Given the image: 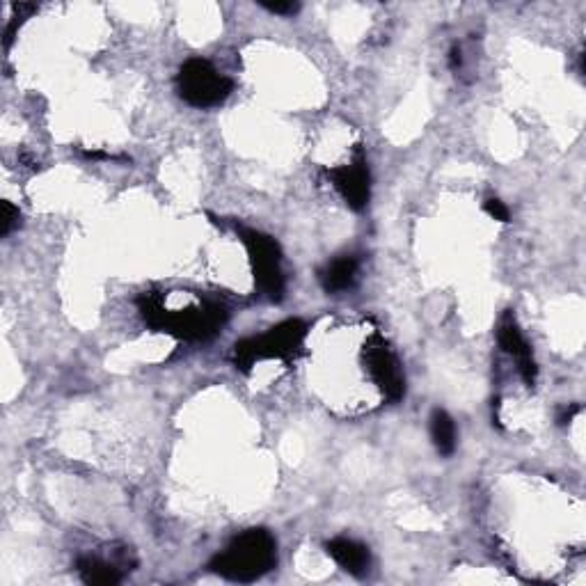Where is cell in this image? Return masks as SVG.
Segmentation results:
<instances>
[{"mask_svg":"<svg viewBox=\"0 0 586 586\" xmlns=\"http://www.w3.org/2000/svg\"><path fill=\"white\" fill-rule=\"evenodd\" d=\"M138 307L149 328L170 332V335L188 339V342H204V339L216 335L227 321L225 307L218 303H209V300H202L200 305L184 307V310L168 312L161 296H156V293H142L138 298Z\"/></svg>","mask_w":586,"mask_h":586,"instance_id":"obj_1","label":"cell"},{"mask_svg":"<svg viewBox=\"0 0 586 586\" xmlns=\"http://www.w3.org/2000/svg\"><path fill=\"white\" fill-rule=\"evenodd\" d=\"M277 566V543L266 529H248L211 559V573L229 582L250 584Z\"/></svg>","mask_w":586,"mask_h":586,"instance_id":"obj_2","label":"cell"},{"mask_svg":"<svg viewBox=\"0 0 586 586\" xmlns=\"http://www.w3.org/2000/svg\"><path fill=\"white\" fill-rule=\"evenodd\" d=\"M307 326L300 319H289L261 337L243 339L234 346V364L250 371L259 360H291L305 342Z\"/></svg>","mask_w":586,"mask_h":586,"instance_id":"obj_3","label":"cell"},{"mask_svg":"<svg viewBox=\"0 0 586 586\" xmlns=\"http://www.w3.org/2000/svg\"><path fill=\"white\" fill-rule=\"evenodd\" d=\"M179 97L195 108L220 106L232 94V78L220 74L209 60L193 58L179 69L177 76Z\"/></svg>","mask_w":586,"mask_h":586,"instance_id":"obj_4","label":"cell"},{"mask_svg":"<svg viewBox=\"0 0 586 586\" xmlns=\"http://www.w3.org/2000/svg\"><path fill=\"white\" fill-rule=\"evenodd\" d=\"M241 239L248 248L252 273H255V282L264 296H268L273 303H280L284 298V282L282 273V252L280 245L275 243L271 236L255 232V229H241Z\"/></svg>","mask_w":586,"mask_h":586,"instance_id":"obj_5","label":"cell"},{"mask_svg":"<svg viewBox=\"0 0 586 586\" xmlns=\"http://www.w3.org/2000/svg\"><path fill=\"white\" fill-rule=\"evenodd\" d=\"M364 364L383 397L392 403H399L406 394V378H403L401 364L397 355L390 351V346L380 335H371L364 346Z\"/></svg>","mask_w":586,"mask_h":586,"instance_id":"obj_6","label":"cell"},{"mask_svg":"<svg viewBox=\"0 0 586 586\" xmlns=\"http://www.w3.org/2000/svg\"><path fill=\"white\" fill-rule=\"evenodd\" d=\"M328 177L335 188L342 193L346 204L355 211H362L369 204L371 186H369V165L367 156H364L362 149H358L353 156V161L342 168L328 170Z\"/></svg>","mask_w":586,"mask_h":586,"instance_id":"obj_7","label":"cell"},{"mask_svg":"<svg viewBox=\"0 0 586 586\" xmlns=\"http://www.w3.org/2000/svg\"><path fill=\"white\" fill-rule=\"evenodd\" d=\"M497 339H500V346L504 348L506 353L511 355V358H516L518 362V371L522 380H525V385L532 387L536 383V376H538V367L534 362V355H532V346L527 344V339L522 337V332L516 323V316L511 312L504 314V319L500 323V330H497Z\"/></svg>","mask_w":586,"mask_h":586,"instance_id":"obj_8","label":"cell"},{"mask_svg":"<svg viewBox=\"0 0 586 586\" xmlns=\"http://www.w3.org/2000/svg\"><path fill=\"white\" fill-rule=\"evenodd\" d=\"M326 552L346 570L348 575L362 577L369 573V566H371L369 548L358 541H353V538H346V536L332 538V541L326 543Z\"/></svg>","mask_w":586,"mask_h":586,"instance_id":"obj_9","label":"cell"},{"mask_svg":"<svg viewBox=\"0 0 586 586\" xmlns=\"http://www.w3.org/2000/svg\"><path fill=\"white\" fill-rule=\"evenodd\" d=\"M355 275H358V259L342 257L332 261L326 271H321V284L328 293H342L353 287Z\"/></svg>","mask_w":586,"mask_h":586,"instance_id":"obj_10","label":"cell"},{"mask_svg":"<svg viewBox=\"0 0 586 586\" xmlns=\"http://www.w3.org/2000/svg\"><path fill=\"white\" fill-rule=\"evenodd\" d=\"M78 575L85 584L94 586H113L122 582V573L115 564H108V561H101L97 557H83L78 559Z\"/></svg>","mask_w":586,"mask_h":586,"instance_id":"obj_11","label":"cell"},{"mask_svg":"<svg viewBox=\"0 0 586 586\" xmlns=\"http://www.w3.org/2000/svg\"><path fill=\"white\" fill-rule=\"evenodd\" d=\"M431 440L440 456H451L456 451V424L445 410H433L431 415Z\"/></svg>","mask_w":586,"mask_h":586,"instance_id":"obj_12","label":"cell"},{"mask_svg":"<svg viewBox=\"0 0 586 586\" xmlns=\"http://www.w3.org/2000/svg\"><path fill=\"white\" fill-rule=\"evenodd\" d=\"M19 218H21V213L17 207H14V204H10V202L0 204V236L10 234L12 229L19 225Z\"/></svg>","mask_w":586,"mask_h":586,"instance_id":"obj_13","label":"cell"},{"mask_svg":"<svg viewBox=\"0 0 586 586\" xmlns=\"http://www.w3.org/2000/svg\"><path fill=\"white\" fill-rule=\"evenodd\" d=\"M483 209H486L488 216L493 220H497V223H509V220H511L509 209H506L504 202L497 200V197H488V200L483 202Z\"/></svg>","mask_w":586,"mask_h":586,"instance_id":"obj_14","label":"cell"},{"mask_svg":"<svg viewBox=\"0 0 586 586\" xmlns=\"http://www.w3.org/2000/svg\"><path fill=\"white\" fill-rule=\"evenodd\" d=\"M261 7L273 14H282V17H289V14L298 12V3H261Z\"/></svg>","mask_w":586,"mask_h":586,"instance_id":"obj_15","label":"cell"},{"mask_svg":"<svg viewBox=\"0 0 586 586\" xmlns=\"http://www.w3.org/2000/svg\"><path fill=\"white\" fill-rule=\"evenodd\" d=\"M577 413H580V406H570V410H564V413H561V415L557 417L559 426H566V424H570V419H573Z\"/></svg>","mask_w":586,"mask_h":586,"instance_id":"obj_16","label":"cell"},{"mask_svg":"<svg viewBox=\"0 0 586 586\" xmlns=\"http://www.w3.org/2000/svg\"><path fill=\"white\" fill-rule=\"evenodd\" d=\"M461 62H463V58H461V49H451V58H449V65H451V69H456V67H461Z\"/></svg>","mask_w":586,"mask_h":586,"instance_id":"obj_17","label":"cell"}]
</instances>
